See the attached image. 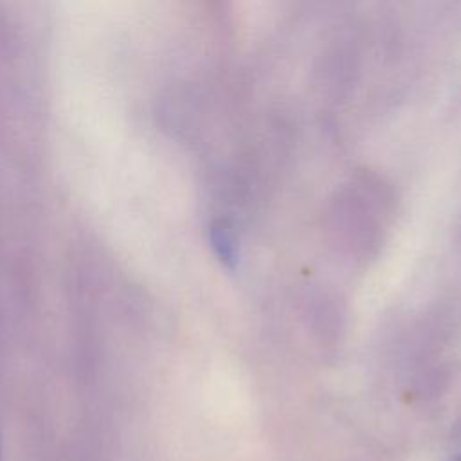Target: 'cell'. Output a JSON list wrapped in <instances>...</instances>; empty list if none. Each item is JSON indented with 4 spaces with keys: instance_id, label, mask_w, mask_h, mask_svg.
Listing matches in <instances>:
<instances>
[{
    "instance_id": "7a4b0ae2",
    "label": "cell",
    "mask_w": 461,
    "mask_h": 461,
    "mask_svg": "<svg viewBox=\"0 0 461 461\" xmlns=\"http://www.w3.org/2000/svg\"><path fill=\"white\" fill-rule=\"evenodd\" d=\"M452 461H461V456H457V457H454Z\"/></svg>"
},
{
    "instance_id": "6da1fadb",
    "label": "cell",
    "mask_w": 461,
    "mask_h": 461,
    "mask_svg": "<svg viewBox=\"0 0 461 461\" xmlns=\"http://www.w3.org/2000/svg\"><path fill=\"white\" fill-rule=\"evenodd\" d=\"M209 241L212 247L214 256L225 268H236L240 261V252H238V240L236 232L230 225V221L220 218L214 220L209 227Z\"/></svg>"
}]
</instances>
